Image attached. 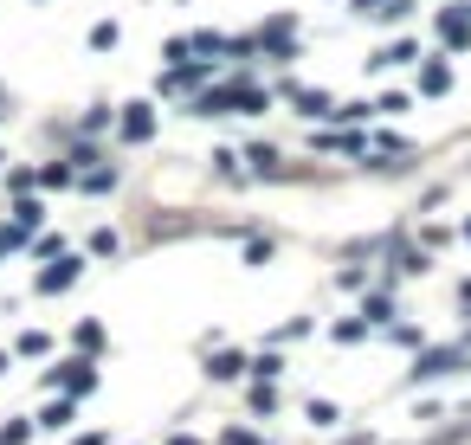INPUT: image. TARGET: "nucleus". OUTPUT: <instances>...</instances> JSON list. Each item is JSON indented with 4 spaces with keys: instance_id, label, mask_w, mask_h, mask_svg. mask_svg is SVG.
<instances>
[{
    "instance_id": "obj_1",
    "label": "nucleus",
    "mask_w": 471,
    "mask_h": 445,
    "mask_svg": "<svg viewBox=\"0 0 471 445\" xmlns=\"http://www.w3.org/2000/svg\"><path fill=\"white\" fill-rule=\"evenodd\" d=\"M452 368H458V349H439V355H426V361L414 368V375H420V381H439V375H452Z\"/></svg>"
},
{
    "instance_id": "obj_4",
    "label": "nucleus",
    "mask_w": 471,
    "mask_h": 445,
    "mask_svg": "<svg viewBox=\"0 0 471 445\" xmlns=\"http://www.w3.org/2000/svg\"><path fill=\"white\" fill-rule=\"evenodd\" d=\"M304 413H310V426H336V407H329V400H310Z\"/></svg>"
},
{
    "instance_id": "obj_2",
    "label": "nucleus",
    "mask_w": 471,
    "mask_h": 445,
    "mask_svg": "<svg viewBox=\"0 0 471 445\" xmlns=\"http://www.w3.org/2000/svg\"><path fill=\"white\" fill-rule=\"evenodd\" d=\"M149 129H155V123H149V104H129V116H123V136H129V142H143Z\"/></svg>"
},
{
    "instance_id": "obj_3",
    "label": "nucleus",
    "mask_w": 471,
    "mask_h": 445,
    "mask_svg": "<svg viewBox=\"0 0 471 445\" xmlns=\"http://www.w3.org/2000/svg\"><path fill=\"white\" fill-rule=\"evenodd\" d=\"M72 278H78V258H58V265H52V271L39 278V290H65Z\"/></svg>"
}]
</instances>
